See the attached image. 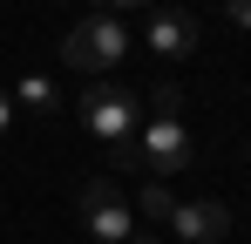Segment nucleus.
I'll use <instances>...</instances> for the list:
<instances>
[{"mask_svg": "<svg viewBox=\"0 0 251 244\" xmlns=\"http://www.w3.org/2000/svg\"><path fill=\"white\" fill-rule=\"evenodd\" d=\"M123 54H129V27H123V14H82L68 34H61V61L75 68V75H109V68H123Z\"/></svg>", "mask_w": 251, "mask_h": 244, "instance_id": "obj_1", "label": "nucleus"}, {"mask_svg": "<svg viewBox=\"0 0 251 244\" xmlns=\"http://www.w3.org/2000/svg\"><path fill=\"white\" fill-rule=\"evenodd\" d=\"M75 210H82L88 238H102V244H129L136 238V210H129V197L109 176H88L82 190H75Z\"/></svg>", "mask_w": 251, "mask_h": 244, "instance_id": "obj_2", "label": "nucleus"}, {"mask_svg": "<svg viewBox=\"0 0 251 244\" xmlns=\"http://www.w3.org/2000/svg\"><path fill=\"white\" fill-rule=\"evenodd\" d=\"M82 122H88V136L95 143H136V95L129 88H109V81H95L82 95Z\"/></svg>", "mask_w": 251, "mask_h": 244, "instance_id": "obj_3", "label": "nucleus"}, {"mask_svg": "<svg viewBox=\"0 0 251 244\" xmlns=\"http://www.w3.org/2000/svg\"><path fill=\"white\" fill-rule=\"evenodd\" d=\"M136 156H143V170H156V176H170V170H190V136H183V122H150L143 136H136Z\"/></svg>", "mask_w": 251, "mask_h": 244, "instance_id": "obj_4", "label": "nucleus"}, {"mask_svg": "<svg viewBox=\"0 0 251 244\" xmlns=\"http://www.w3.org/2000/svg\"><path fill=\"white\" fill-rule=\"evenodd\" d=\"M170 231H176V244H217V238H231V210L210 203V197L176 203V210H170Z\"/></svg>", "mask_w": 251, "mask_h": 244, "instance_id": "obj_5", "label": "nucleus"}, {"mask_svg": "<svg viewBox=\"0 0 251 244\" xmlns=\"http://www.w3.org/2000/svg\"><path fill=\"white\" fill-rule=\"evenodd\" d=\"M150 54H163V61H183V54H197V21L190 14H150Z\"/></svg>", "mask_w": 251, "mask_h": 244, "instance_id": "obj_6", "label": "nucleus"}, {"mask_svg": "<svg viewBox=\"0 0 251 244\" xmlns=\"http://www.w3.org/2000/svg\"><path fill=\"white\" fill-rule=\"evenodd\" d=\"M14 102H21V109H34V116H54V109H61V88H54L48 75H27L21 88H14Z\"/></svg>", "mask_w": 251, "mask_h": 244, "instance_id": "obj_7", "label": "nucleus"}, {"mask_svg": "<svg viewBox=\"0 0 251 244\" xmlns=\"http://www.w3.org/2000/svg\"><path fill=\"white\" fill-rule=\"evenodd\" d=\"M129 210H136V217H156V224H170V210H176V197H170L163 183H143V190L129 197Z\"/></svg>", "mask_w": 251, "mask_h": 244, "instance_id": "obj_8", "label": "nucleus"}, {"mask_svg": "<svg viewBox=\"0 0 251 244\" xmlns=\"http://www.w3.org/2000/svg\"><path fill=\"white\" fill-rule=\"evenodd\" d=\"M176 109H183V88L176 81H156V122H176Z\"/></svg>", "mask_w": 251, "mask_h": 244, "instance_id": "obj_9", "label": "nucleus"}, {"mask_svg": "<svg viewBox=\"0 0 251 244\" xmlns=\"http://www.w3.org/2000/svg\"><path fill=\"white\" fill-rule=\"evenodd\" d=\"M109 163H116V170H143V156H136V143H116V149H109Z\"/></svg>", "mask_w": 251, "mask_h": 244, "instance_id": "obj_10", "label": "nucleus"}, {"mask_svg": "<svg viewBox=\"0 0 251 244\" xmlns=\"http://www.w3.org/2000/svg\"><path fill=\"white\" fill-rule=\"evenodd\" d=\"M224 21H231V27H245V34H251V0H231V7H224Z\"/></svg>", "mask_w": 251, "mask_h": 244, "instance_id": "obj_11", "label": "nucleus"}, {"mask_svg": "<svg viewBox=\"0 0 251 244\" xmlns=\"http://www.w3.org/2000/svg\"><path fill=\"white\" fill-rule=\"evenodd\" d=\"M7 122H14V102H7V88H0V136H7Z\"/></svg>", "mask_w": 251, "mask_h": 244, "instance_id": "obj_12", "label": "nucleus"}, {"mask_svg": "<svg viewBox=\"0 0 251 244\" xmlns=\"http://www.w3.org/2000/svg\"><path fill=\"white\" fill-rule=\"evenodd\" d=\"M129 244H156V238H150V231H136V238H129Z\"/></svg>", "mask_w": 251, "mask_h": 244, "instance_id": "obj_13", "label": "nucleus"}]
</instances>
